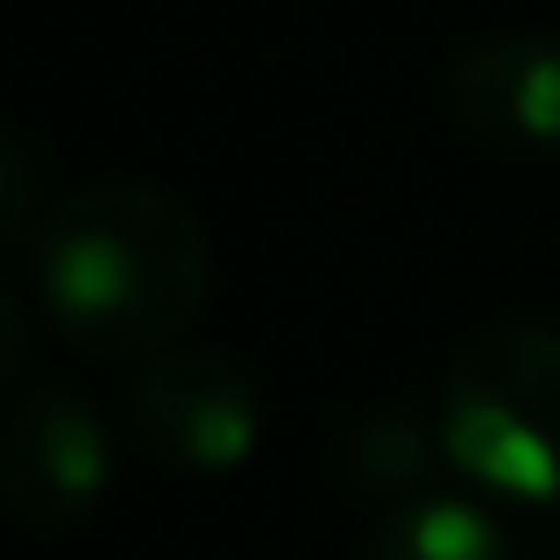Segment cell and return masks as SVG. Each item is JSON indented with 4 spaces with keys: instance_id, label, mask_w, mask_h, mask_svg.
Instances as JSON below:
<instances>
[{
    "instance_id": "6",
    "label": "cell",
    "mask_w": 560,
    "mask_h": 560,
    "mask_svg": "<svg viewBox=\"0 0 560 560\" xmlns=\"http://www.w3.org/2000/svg\"><path fill=\"white\" fill-rule=\"evenodd\" d=\"M362 560H511V539L468 497H419L376 525Z\"/></svg>"
},
{
    "instance_id": "2",
    "label": "cell",
    "mask_w": 560,
    "mask_h": 560,
    "mask_svg": "<svg viewBox=\"0 0 560 560\" xmlns=\"http://www.w3.org/2000/svg\"><path fill=\"white\" fill-rule=\"evenodd\" d=\"M440 454L482 490L560 504V334L497 319L440 376Z\"/></svg>"
},
{
    "instance_id": "8",
    "label": "cell",
    "mask_w": 560,
    "mask_h": 560,
    "mask_svg": "<svg viewBox=\"0 0 560 560\" xmlns=\"http://www.w3.org/2000/svg\"><path fill=\"white\" fill-rule=\"evenodd\" d=\"M0 334H8V348H0V376H22V355H28V348H22V305H14V299H0Z\"/></svg>"
},
{
    "instance_id": "1",
    "label": "cell",
    "mask_w": 560,
    "mask_h": 560,
    "mask_svg": "<svg viewBox=\"0 0 560 560\" xmlns=\"http://www.w3.org/2000/svg\"><path fill=\"white\" fill-rule=\"evenodd\" d=\"M28 277L79 355L150 362L178 348L213 291V242L199 213L142 178H93L36 220Z\"/></svg>"
},
{
    "instance_id": "7",
    "label": "cell",
    "mask_w": 560,
    "mask_h": 560,
    "mask_svg": "<svg viewBox=\"0 0 560 560\" xmlns=\"http://www.w3.org/2000/svg\"><path fill=\"white\" fill-rule=\"evenodd\" d=\"M0 178H8V213H0L8 242H36V220H28V191H36V171H28V150H22V142H8V150H0Z\"/></svg>"
},
{
    "instance_id": "3",
    "label": "cell",
    "mask_w": 560,
    "mask_h": 560,
    "mask_svg": "<svg viewBox=\"0 0 560 560\" xmlns=\"http://www.w3.org/2000/svg\"><path fill=\"white\" fill-rule=\"evenodd\" d=\"M128 433L142 440L150 462L178 468V476H234L256 454L262 405L234 355L178 341L164 355L136 362V376H128Z\"/></svg>"
},
{
    "instance_id": "5",
    "label": "cell",
    "mask_w": 560,
    "mask_h": 560,
    "mask_svg": "<svg viewBox=\"0 0 560 560\" xmlns=\"http://www.w3.org/2000/svg\"><path fill=\"white\" fill-rule=\"evenodd\" d=\"M447 114L490 150H560V36L511 28L447 65Z\"/></svg>"
},
{
    "instance_id": "4",
    "label": "cell",
    "mask_w": 560,
    "mask_h": 560,
    "mask_svg": "<svg viewBox=\"0 0 560 560\" xmlns=\"http://www.w3.org/2000/svg\"><path fill=\"white\" fill-rule=\"evenodd\" d=\"M114 447L107 419L85 405L71 383H28L8 405V440H0V497L22 518V533H65L107 497Z\"/></svg>"
}]
</instances>
